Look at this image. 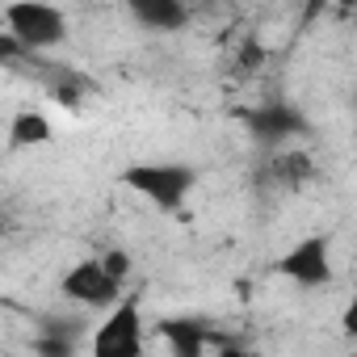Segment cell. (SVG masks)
I'll list each match as a JSON object with an SVG mask.
<instances>
[{
	"mask_svg": "<svg viewBox=\"0 0 357 357\" xmlns=\"http://www.w3.org/2000/svg\"><path fill=\"white\" fill-rule=\"evenodd\" d=\"M97 265H101V269H105V278H114L118 286L130 278V257H126L122 248H109V252H101V257H97Z\"/></svg>",
	"mask_w": 357,
	"mask_h": 357,
	"instance_id": "cell-11",
	"label": "cell"
},
{
	"mask_svg": "<svg viewBox=\"0 0 357 357\" xmlns=\"http://www.w3.org/2000/svg\"><path fill=\"white\" fill-rule=\"evenodd\" d=\"M122 185L139 198L155 202L160 211H176L194 190V168L185 164H130L122 172Z\"/></svg>",
	"mask_w": 357,
	"mask_h": 357,
	"instance_id": "cell-1",
	"label": "cell"
},
{
	"mask_svg": "<svg viewBox=\"0 0 357 357\" xmlns=\"http://www.w3.org/2000/svg\"><path fill=\"white\" fill-rule=\"evenodd\" d=\"M273 172L282 176V181L298 185V181H307V176H311V155H307V151H290V155H278Z\"/></svg>",
	"mask_w": 357,
	"mask_h": 357,
	"instance_id": "cell-10",
	"label": "cell"
},
{
	"mask_svg": "<svg viewBox=\"0 0 357 357\" xmlns=\"http://www.w3.org/2000/svg\"><path fill=\"white\" fill-rule=\"evenodd\" d=\"M9 143L13 147H43L51 143V118L38 114V109H22L9 126Z\"/></svg>",
	"mask_w": 357,
	"mask_h": 357,
	"instance_id": "cell-8",
	"label": "cell"
},
{
	"mask_svg": "<svg viewBox=\"0 0 357 357\" xmlns=\"http://www.w3.org/2000/svg\"><path fill=\"white\" fill-rule=\"evenodd\" d=\"M93 357H139L143 353V315H139V294L122 298L109 319L93 332Z\"/></svg>",
	"mask_w": 357,
	"mask_h": 357,
	"instance_id": "cell-3",
	"label": "cell"
},
{
	"mask_svg": "<svg viewBox=\"0 0 357 357\" xmlns=\"http://www.w3.org/2000/svg\"><path fill=\"white\" fill-rule=\"evenodd\" d=\"M126 5L151 30H176V26H185V0H126Z\"/></svg>",
	"mask_w": 357,
	"mask_h": 357,
	"instance_id": "cell-6",
	"label": "cell"
},
{
	"mask_svg": "<svg viewBox=\"0 0 357 357\" xmlns=\"http://www.w3.org/2000/svg\"><path fill=\"white\" fill-rule=\"evenodd\" d=\"M261 59H265L261 47H244V59H240V63H244V68H261Z\"/></svg>",
	"mask_w": 357,
	"mask_h": 357,
	"instance_id": "cell-12",
	"label": "cell"
},
{
	"mask_svg": "<svg viewBox=\"0 0 357 357\" xmlns=\"http://www.w3.org/2000/svg\"><path fill=\"white\" fill-rule=\"evenodd\" d=\"M252 130H257V139H265V143H282V139H290L294 130H303V118H298L294 109H286V105H265V109L252 114Z\"/></svg>",
	"mask_w": 357,
	"mask_h": 357,
	"instance_id": "cell-7",
	"label": "cell"
},
{
	"mask_svg": "<svg viewBox=\"0 0 357 357\" xmlns=\"http://www.w3.org/2000/svg\"><path fill=\"white\" fill-rule=\"evenodd\" d=\"M185 5H202V0H185Z\"/></svg>",
	"mask_w": 357,
	"mask_h": 357,
	"instance_id": "cell-13",
	"label": "cell"
},
{
	"mask_svg": "<svg viewBox=\"0 0 357 357\" xmlns=\"http://www.w3.org/2000/svg\"><path fill=\"white\" fill-rule=\"evenodd\" d=\"M5 22H9V38L17 47H59L68 38L63 13L43 5V0H17V5H9Z\"/></svg>",
	"mask_w": 357,
	"mask_h": 357,
	"instance_id": "cell-2",
	"label": "cell"
},
{
	"mask_svg": "<svg viewBox=\"0 0 357 357\" xmlns=\"http://www.w3.org/2000/svg\"><path fill=\"white\" fill-rule=\"evenodd\" d=\"M278 273H286L290 282L298 286H328L332 282V261H328V240L324 236H311L303 244H294L282 261H278Z\"/></svg>",
	"mask_w": 357,
	"mask_h": 357,
	"instance_id": "cell-4",
	"label": "cell"
},
{
	"mask_svg": "<svg viewBox=\"0 0 357 357\" xmlns=\"http://www.w3.org/2000/svg\"><path fill=\"white\" fill-rule=\"evenodd\" d=\"M160 332L168 336V344H172V353H176V357H198V353H202V344H206L202 324H190V319H164V328H160Z\"/></svg>",
	"mask_w": 357,
	"mask_h": 357,
	"instance_id": "cell-9",
	"label": "cell"
},
{
	"mask_svg": "<svg viewBox=\"0 0 357 357\" xmlns=\"http://www.w3.org/2000/svg\"><path fill=\"white\" fill-rule=\"evenodd\" d=\"M59 290H63L72 303H84V307H109V303L118 298V282H114V278H105V269L97 265V257H89V261H80V265H72V269L63 273Z\"/></svg>",
	"mask_w": 357,
	"mask_h": 357,
	"instance_id": "cell-5",
	"label": "cell"
}]
</instances>
